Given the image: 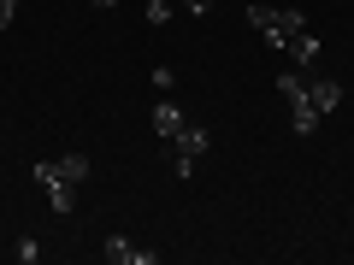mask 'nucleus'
I'll return each mask as SVG.
<instances>
[{
    "mask_svg": "<svg viewBox=\"0 0 354 265\" xmlns=\"http://www.w3.org/2000/svg\"><path fill=\"white\" fill-rule=\"evenodd\" d=\"M41 183H71V189H83L88 183V159L83 153H65V159H36V189Z\"/></svg>",
    "mask_w": 354,
    "mask_h": 265,
    "instance_id": "obj_3",
    "label": "nucleus"
},
{
    "mask_svg": "<svg viewBox=\"0 0 354 265\" xmlns=\"http://www.w3.org/2000/svg\"><path fill=\"white\" fill-rule=\"evenodd\" d=\"M18 259L36 265V259H41V242H36V236H24V242H18Z\"/></svg>",
    "mask_w": 354,
    "mask_h": 265,
    "instance_id": "obj_11",
    "label": "nucleus"
},
{
    "mask_svg": "<svg viewBox=\"0 0 354 265\" xmlns=\"http://www.w3.org/2000/svg\"><path fill=\"white\" fill-rule=\"evenodd\" d=\"M12 18H18V0H0V30L12 24Z\"/></svg>",
    "mask_w": 354,
    "mask_h": 265,
    "instance_id": "obj_12",
    "label": "nucleus"
},
{
    "mask_svg": "<svg viewBox=\"0 0 354 265\" xmlns=\"http://www.w3.org/2000/svg\"><path fill=\"white\" fill-rule=\"evenodd\" d=\"M248 24L266 36V48H272V53H290V41L307 30V18L295 12V6H248Z\"/></svg>",
    "mask_w": 354,
    "mask_h": 265,
    "instance_id": "obj_1",
    "label": "nucleus"
},
{
    "mask_svg": "<svg viewBox=\"0 0 354 265\" xmlns=\"http://www.w3.org/2000/svg\"><path fill=\"white\" fill-rule=\"evenodd\" d=\"M307 101L319 106V118H325V112H337V106H342V83H337V77H325V71H319V77H307Z\"/></svg>",
    "mask_w": 354,
    "mask_h": 265,
    "instance_id": "obj_5",
    "label": "nucleus"
},
{
    "mask_svg": "<svg viewBox=\"0 0 354 265\" xmlns=\"http://www.w3.org/2000/svg\"><path fill=\"white\" fill-rule=\"evenodd\" d=\"M207 141H213V136H207V124H183V130L171 136V171H177V177H189L195 159L207 153Z\"/></svg>",
    "mask_w": 354,
    "mask_h": 265,
    "instance_id": "obj_2",
    "label": "nucleus"
},
{
    "mask_svg": "<svg viewBox=\"0 0 354 265\" xmlns=\"http://www.w3.org/2000/svg\"><path fill=\"white\" fill-rule=\"evenodd\" d=\"M88 6H95V12H113V6H118V0H88Z\"/></svg>",
    "mask_w": 354,
    "mask_h": 265,
    "instance_id": "obj_14",
    "label": "nucleus"
},
{
    "mask_svg": "<svg viewBox=\"0 0 354 265\" xmlns=\"http://www.w3.org/2000/svg\"><path fill=\"white\" fill-rule=\"evenodd\" d=\"M101 259L106 265H153L160 253H153V248H130V236H106L101 242Z\"/></svg>",
    "mask_w": 354,
    "mask_h": 265,
    "instance_id": "obj_4",
    "label": "nucleus"
},
{
    "mask_svg": "<svg viewBox=\"0 0 354 265\" xmlns=\"http://www.w3.org/2000/svg\"><path fill=\"white\" fill-rule=\"evenodd\" d=\"M183 6H189V18H207V12H213V0H183Z\"/></svg>",
    "mask_w": 354,
    "mask_h": 265,
    "instance_id": "obj_13",
    "label": "nucleus"
},
{
    "mask_svg": "<svg viewBox=\"0 0 354 265\" xmlns=\"http://www.w3.org/2000/svg\"><path fill=\"white\" fill-rule=\"evenodd\" d=\"M183 124H189V118H183V106H177V101H160V106H153V136H160V141H171Z\"/></svg>",
    "mask_w": 354,
    "mask_h": 265,
    "instance_id": "obj_6",
    "label": "nucleus"
},
{
    "mask_svg": "<svg viewBox=\"0 0 354 265\" xmlns=\"http://www.w3.org/2000/svg\"><path fill=\"white\" fill-rule=\"evenodd\" d=\"M142 12H148V24H171V0H148Z\"/></svg>",
    "mask_w": 354,
    "mask_h": 265,
    "instance_id": "obj_10",
    "label": "nucleus"
},
{
    "mask_svg": "<svg viewBox=\"0 0 354 265\" xmlns=\"http://www.w3.org/2000/svg\"><path fill=\"white\" fill-rule=\"evenodd\" d=\"M313 124H319V106H313V101H301V106L290 112V130H295V136H313Z\"/></svg>",
    "mask_w": 354,
    "mask_h": 265,
    "instance_id": "obj_9",
    "label": "nucleus"
},
{
    "mask_svg": "<svg viewBox=\"0 0 354 265\" xmlns=\"http://www.w3.org/2000/svg\"><path fill=\"white\" fill-rule=\"evenodd\" d=\"M290 59L301 65V71H313V65H319V36H313V30H301V36L290 41Z\"/></svg>",
    "mask_w": 354,
    "mask_h": 265,
    "instance_id": "obj_8",
    "label": "nucleus"
},
{
    "mask_svg": "<svg viewBox=\"0 0 354 265\" xmlns=\"http://www.w3.org/2000/svg\"><path fill=\"white\" fill-rule=\"evenodd\" d=\"M307 77H313V71H301V65H290V71L278 77V95H283L290 106H301V101H307Z\"/></svg>",
    "mask_w": 354,
    "mask_h": 265,
    "instance_id": "obj_7",
    "label": "nucleus"
}]
</instances>
